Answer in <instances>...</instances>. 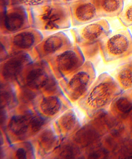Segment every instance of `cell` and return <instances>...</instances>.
Here are the masks:
<instances>
[{"label":"cell","mask_w":132,"mask_h":159,"mask_svg":"<svg viewBox=\"0 0 132 159\" xmlns=\"http://www.w3.org/2000/svg\"><path fill=\"white\" fill-rule=\"evenodd\" d=\"M111 32L106 20L100 19L75 29L76 41L87 58L93 57L100 51V43Z\"/></svg>","instance_id":"obj_2"},{"label":"cell","mask_w":132,"mask_h":159,"mask_svg":"<svg viewBox=\"0 0 132 159\" xmlns=\"http://www.w3.org/2000/svg\"><path fill=\"white\" fill-rule=\"evenodd\" d=\"M122 155L125 158H132V141L129 142L122 148Z\"/></svg>","instance_id":"obj_26"},{"label":"cell","mask_w":132,"mask_h":159,"mask_svg":"<svg viewBox=\"0 0 132 159\" xmlns=\"http://www.w3.org/2000/svg\"><path fill=\"white\" fill-rule=\"evenodd\" d=\"M56 140V136L54 134L52 131L48 130L41 135L40 143L43 148L49 150L53 148Z\"/></svg>","instance_id":"obj_20"},{"label":"cell","mask_w":132,"mask_h":159,"mask_svg":"<svg viewBox=\"0 0 132 159\" xmlns=\"http://www.w3.org/2000/svg\"><path fill=\"white\" fill-rule=\"evenodd\" d=\"M71 46L67 35L63 32H58L43 39L35 48V54L40 58L52 57Z\"/></svg>","instance_id":"obj_11"},{"label":"cell","mask_w":132,"mask_h":159,"mask_svg":"<svg viewBox=\"0 0 132 159\" xmlns=\"http://www.w3.org/2000/svg\"><path fill=\"white\" fill-rule=\"evenodd\" d=\"M95 75L93 63L90 61H86L76 70L69 82L67 91L71 98L76 100L82 96Z\"/></svg>","instance_id":"obj_8"},{"label":"cell","mask_w":132,"mask_h":159,"mask_svg":"<svg viewBox=\"0 0 132 159\" xmlns=\"http://www.w3.org/2000/svg\"><path fill=\"white\" fill-rule=\"evenodd\" d=\"M33 55L28 52H19L10 55L1 63V75L8 81L16 80L25 68L33 62Z\"/></svg>","instance_id":"obj_10"},{"label":"cell","mask_w":132,"mask_h":159,"mask_svg":"<svg viewBox=\"0 0 132 159\" xmlns=\"http://www.w3.org/2000/svg\"><path fill=\"white\" fill-rule=\"evenodd\" d=\"M131 29H132V27H131Z\"/></svg>","instance_id":"obj_31"},{"label":"cell","mask_w":132,"mask_h":159,"mask_svg":"<svg viewBox=\"0 0 132 159\" xmlns=\"http://www.w3.org/2000/svg\"><path fill=\"white\" fill-rule=\"evenodd\" d=\"M131 131H132V130H131Z\"/></svg>","instance_id":"obj_30"},{"label":"cell","mask_w":132,"mask_h":159,"mask_svg":"<svg viewBox=\"0 0 132 159\" xmlns=\"http://www.w3.org/2000/svg\"><path fill=\"white\" fill-rule=\"evenodd\" d=\"M61 103L59 98L55 96H49L43 99L40 104L41 110L48 116H53L59 112Z\"/></svg>","instance_id":"obj_17"},{"label":"cell","mask_w":132,"mask_h":159,"mask_svg":"<svg viewBox=\"0 0 132 159\" xmlns=\"http://www.w3.org/2000/svg\"><path fill=\"white\" fill-rule=\"evenodd\" d=\"M117 78L123 88L128 89L132 87V62L122 65L118 68Z\"/></svg>","instance_id":"obj_16"},{"label":"cell","mask_w":132,"mask_h":159,"mask_svg":"<svg viewBox=\"0 0 132 159\" xmlns=\"http://www.w3.org/2000/svg\"><path fill=\"white\" fill-rule=\"evenodd\" d=\"M53 1H57V2L70 5V4L72 3L80 1V0H53Z\"/></svg>","instance_id":"obj_29"},{"label":"cell","mask_w":132,"mask_h":159,"mask_svg":"<svg viewBox=\"0 0 132 159\" xmlns=\"http://www.w3.org/2000/svg\"><path fill=\"white\" fill-rule=\"evenodd\" d=\"M101 131L99 126L88 125L81 128L77 133L75 140L83 147L88 146L101 137Z\"/></svg>","instance_id":"obj_14"},{"label":"cell","mask_w":132,"mask_h":159,"mask_svg":"<svg viewBox=\"0 0 132 159\" xmlns=\"http://www.w3.org/2000/svg\"><path fill=\"white\" fill-rule=\"evenodd\" d=\"M49 65L47 61H33L27 66L24 69L27 85L33 89L45 87L53 78L48 73Z\"/></svg>","instance_id":"obj_12"},{"label":"cell","mask_w":132,"mask_h":159,"mask_svg":"<svg viewBox=\"0 0 132 159\" xmlns=\"http://www.w3.org/2000/svg\"><path fill=\"white\" fill-rule=\"evenodd\" d=\"M101 17L118 16L124 8V0H93Z\"/></svg>","instance_id":"obj_13"},{"label":"cell","mask_w":132,"mask_h":159,"mask_svg":"<svg viewBox=\"0 0 132 159\" xmlns=\"http://www.w3.org/2000/svg\"><path fill=\"white\" fill-rule=\"evenodd\" d=\"M117 111L122 115H126L132 111V102L127 97H121L118 99L115 103Z\"/></svg>","instance_id":"obj_18"},{"label":"cell","mask_w":132,"mask_h":159,"mask_svg":"<svg viewBox=\"0 0 132 159\" xmlns=\"http://www.w3.org/2000/svg\"><path fill=\"white\" fill-rule=\"evenodd\" d=\"M32 117L30 114L15 116L12 117L9 123V129L15 135H23L30 126Z\"/></svg>","instance_id":"obj_15"},{"label":"cell","mask_w":132,"mask_h":159,"mask_svg":"<svg viewBox=\"0 0 132 159\" xmlns=\"http://www.w3.org/2000/svg\"><path fill=\"white\" fill-rule=\"evenodd\" d=\"M1 107L10 106L15 101V96L13 92L8 89L1 90Z\"/></svg>","instance_id":"obj_23"},{"label":"cell","mask_w":132,"mask_h":159,"mask_svg":"<svg viewBox=\"0 0 132 159\" xmlns=\"http://www.w3.org/2000/svg\"><path fill=\"white\" fill-rule=\"evenodd\" d=\"M100 51L104 62H113L132 55V36L127 28L110 32L100 43Z\"/></svg>","instance_id":"obj_3"},{"label":"cell","mask_w":132,"mask_h":159,"mask_svg":"<svg viewBox=\"0 0 132 159\" xmlns=\"http://www.w3.org/2000/svg\"><path fill=\"white\" fill-rule=\"evenodd\" d=\"M98 81L87 98L89 105L95 108L106 105L114 95L117 87L114 80L106 73L101 75Z\"/></svg>","instance_id":"obj_7"},{"label":"cell","mask_w":132,"mask_h":159,"mask_svg":"<svg viewBox=\"0 0 132 159\" xmlns=\"http://www.w3.org/2000/svg\"><path fill=\"white\" fill-rule=\"evenodd\" d=\"M27 152L23 148H19L16 151V157L18 159H27Z\"/></svg>","instance_id":"obj_27"},{"label":"cell","mask_w":132,"mask_h":159,"mask_svg":"<svg viewBox=\"0 0 132 159\" xmlns=\"http://www.w3.org/2000/svg\"><path fill=\"white\" fill-rule=\"evenodd\" d=\"M44 39L42 34L35 28H29L12 34L3 35L1 38V51L8 56L15 54L27 52L37 46Z\"/></svg>","instance_id":"obj_4"},{"label":"cell","mask_w":132,"mask_h":159,"mask_svg":"<svg viewBox=\"0 0 132 159\" xmlns=\"http://www.w3.org/2000/svg\"><path fill=\"white\" fill-rule=\"evenodd\" d=\"M28 11L30 23L38 30L54 31L70 27L71 19L68 4L53 0L30 7Z\"/></svg>","instance_id":"obj_1"},{"label":"cell","mask_w":132,"mask_h":159,"mask_svg":"<svg viewBox=\"0 0 132 159\" xmlns=\"http://www.w3.org/2000/svg\"><path fill=\"white\" fill-rule=\"evenodd\" d=\"M45 120L42 117L36 116L32 117L31 120L30 126L33 132H36L40 130L45 124Z\"/></svg>","instance_id":"obj_25"},{"label":"cell","mask_w":132,"mask_h":159,"mask_svg":"<svg viewBox=\"0 0 132 159\" xmlns=\"http://www.w3.org/2000/svg\"><path fill=\"white\" fill-rule=\"evenodd\" d=\"M50 65L61 74L75 71L85 63L83 53L78 45L71 46L50 59Z\"/></svg>","instance_id":"obj_6"},{"label":"cell","mask_w":132,"mask_h":159,"mask_svg":"<svg viewBox=\"0 0 132 159\" xmlns=\"http://www.w3.org/2000/svg\"><path fill=\"white\" fill-rule=\"evenodd\" d=\"M28 11L27 7L21 5L10 6L4 9L3 13H1V33L12 34L30 28Z\"/></svg>","instance_id":"obj_5"},{"label":"cell","mask_w":132,"mask_h":159,"mask_svg":"<svg viewBox=\"0 0 132 159\" xmlns=\"http://www.w3.org/2000/svg\"><path fill=\"white\" fill-rule=\"evenodd\" d=\"M76 122V118L72 112H68L61 117L59 124L61 129L64 131L70 130L74 126Z\"/></svg>","instance_id":"obj_21"},{"label":"cell","mask_w":132,"mask_h":159,"mask_svg":"<svg viewBox=\"0 0 132 159\" xmlns=\"http://www.w3.org/2000/svg\"><path fill=\"white\" fill-rule=\"evenodd\" d=\"M6 118V113L5 111L3 109V108L1 107V123L2 125L3 123L5 122Z\"/></svg>","instance_id":"obj_28"},{"label":"cell","mask_w":132,"mask_h":159,"mask_svg":"<svg viewBox=\"0 0 132 159\" xmlns=\"http://www.w3.org/2000/svg\"><path fill=\"white\" fill-rule=\"evenodd\" d=\"M52 1L53 0H9V6L21 5L30 8L43 5Z\"/></svg>","instance_id":"obj_22"},{"label":"cell","mask_w":132,"mask_h":159,"mask_svg":"<svg viewBox=\"0 0 132 159\" xmlns=\"http://www.w3.org/2000/svg\"><path fill=\"white\" fill-rule=\"evenodd\" d=\"M117 18L121 24L125 27L132 26V2L124 7Z\"/></svg>","instance_id":"obj_19"},{"label":"cell","mask_w":132,"mask_h":159,"mask_svg":"<svg viewBox=\"0 0 132 159\" xmlns=\"http://www.w3.org/2000/svg\"><path fill=\"white\" fill-rule=\"evenodd\" d=\"M78 149L73 145H68L65 147L61 153V157L63 158H75L78 155Z\"/></svg>","instance_id":"obj_24"},{"label":"cell","mask_w":132,"mask_h":159,"mask_svg":"<svg viewBox=\"0 0 132 159\" xmlns=\"http://www.w3.org/2000/svg\"><path fill=\"white\" fill-rule=\"evenodd\" d=\"M69 7L73 25H84L102 18L93 0H80Z\"/></svg>","instance_id":"obj_9"}]
</instances>
